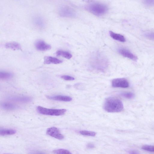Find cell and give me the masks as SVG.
Segmentation results:
<instances>
[{
    "label": "cell",
    "instance_id": "f1b7e54d",
    "mask_svg": "<svg viewBox=\"0 0 154 154\" xmlns=\"http://www.w3.org/2000/svg\"><path fill=\"white\" fill-rule=\"evenodd\" d=\"M3 154H9V153H4Z\"/></svg>",
    "mask_w": 154,
    "mask_h": 154
},
{
    "label": "cell",
    "instance_id": "cb8c5ba5",
    "mask_svg": "<svg viewBox=\"0 0 154 154\" xmlns=\"http://www.w3.org/2000/svg\"><path fill=\"white\" fill-rule=\"evenodd\" d=\"M145 5L148 6H154V0H147L144 1Z\"/></svg>",
    "mask_w": 154,
    "mask_h": 154
},
{
    "label": "cell",
    "instance_id": "8fae6325",
    "mask_svg": "<svg viewBox=\"0 0 154 154\" xmlns=\"http://www.w3.org/2000/svg\"><path fill=\"white\" fill-rule=\"evenodd\" d=\"M47 97L50 100L65 102H69L72 100V98L69 96L61 95L47 96Z\"/></svg>",
    "mask_w": 154,
    "mask_h": 154
},
{
    "label": "cell",
    "instance_id": "ba28073f",
    "mask_svg": "<svg viewBox=\"0 0 154 154\" xmlns=\"http://www.w3.org/2000/svg\"><path fill=\"white\" fill-rule=\"evenodd\" d=\"M119 53L122 56L131 59L134 61H137V57L129 50L124 48H121L119 50Z\"/></svg>",
    "mask_w": 154,
    "mask_h": 154
},
{
    "label": "cell",
    "instance_id": "83f0119b",
    "mask_svg": "<svg viewBox=\"0 0 154 154\" xmlns=\"http://www.w3.org/2000/svg\"><path fill=\"white\" fill-rule=\"evenodd\" d=\"M87 146L89 148H92L94 147V146L93 144L90 143L87 145Z\"/></svg>",
    "mask_w": 154,
    "mask_h": 154
},
{
    "label": "cell",
    "instance_id": "2e32d148",
    "mask_svg": "<svg viewBox=\"0 0 154 154\" xmlns=\"http://www.w3.org/2000/svg\"><path fill=\"white\" fill-rule=\"evenodd\" d=\"M15 130L12 129H1L0 134L2 136L11 135L16 133Z\"/></svg>",
    "mask_w": 154,
    "mask_h": 154
},
{
    "label": "cell",
    "instance_id": "d4e9b609",
    "mask_svg": "<svg viewBox=\"0 0 154 154\" xmlns=\"http://www.w3.org/2000/svg\"><path fill=\"white\" fill-rule=\"evenodd\" d=\"M61 78L66 80H73L75 79L74 77L68 75H62Z\"/></svg>",
    "mask_w": 154,
    "mask_h": 154
},
{
    "label": "cell",
    "instance_id": "e0dca14e",
    "mask_svg": "<svg viewBox=\"0 0 154 154\" xmlns=\"http://www.w3.org/2000/svg\"><path fill=\"white\" fill-rule=\"evenodd\" d=\"M57 56H62L66 59H69L72 57V55L69 52L62 50H58L56 52Z\"/></svg>",
    "mask_w": 154,
    "mask_h": 154
},
{
    "label": "cell",
    "instance_id": "9c48e42d",
    "mask_svg": "<svg viewBox=\"0 0 154 154\" xmlns=\"http://www.w3.org/2000/svg\"><path fill=\"white\" fill-rule=\"evenodd\" d=\"M10 100L20 103H26L30 102L31 98L26 96H13L9 97Z\"/></svg>",
    "mask_w": 154,
    "mask_h": 154
},
{
    "label": "cell",
    "instance_id": "44dd1931",
    "mask_svg": "<svg viewBox=\"0 0 154 154\" xmlns=\"http://www.w3.org/2000/svg\"><path fill=\"white\" fill-rule=\"evenodd\" d=\"M142 149L145 151L154 152V146L149 145H145L143 146L142 147Z\"/></svg>",
    "mask_w": 154,
    "mask_h": 154
},
{
    "label": "cell",
    "instance_id": "30bf717a",
    "mask_svg": "<svg viewBox=\"0 0 154 154\" xmlns=\"http://www.w3.org/2000/svg\"><path fill=\"white\" fill-rule=\"evenodd\" d=\"M32 22L34 25L39 28H43L45 26V21L40 16H35L33 17Z\"/></svg>",
    "mask_w": 154,
    "mask_h": 154
},
{
    "label": "cell",
    "instance_id": "7a4b0ae2",
    "mask_svg": "<svg viewBox=\"0 0 154 154\" xmlns=\"http://www.w3.org/2000/svg\"><path fill=\"white\" fill-rule=\"evenodd\" d=\"M88 11L97 16L105 14L108 8L105 5L100 3L94 2L88 4L85 7Z\"/></svg>",
    "mask_w": 154,
    "mask_h": 154
},
{
    "label": "cell",
    "instance_id": "6da1fadb",
    "mask_svg": "<svg viewBox=\"0 0 154 154\" xmlns=\"http://www.w3.org/2000/svg\"><path fill=\"white\" fill-rule=\"evenodd\" d=\"M103 107L108 112H117L123 110V105L122 102L118 98L115 97H110L105 100Z\"/></svg>",
    "mask_w": 154,
    "mask_h": 154
},
{
    "label": "cell",
    "instance_id": "603a6c76",
    "mask_svg": "<svg viewBox=\"0 0 154 154\" xmlns=\"http://www.w3.org/2000/svg\"><path fill=\"white\" fill-rule=\"evenodd\" d=\"M145 36L150 39L154 40V32H148L144 34Z\"/></svg>",
    "mask_w": 154,
    "mask_h": 154
},
{
    "label": "cell",
    "instance_id": "5bb4252c",
    "mask_svg": "<svg viewBox=\"0 0 154 154\" xmlns=\"http://www.w3.org/2000/svg\"><path fill=\"white\" fill-rule=\"evenodd\" d=\"M109 33L110 35L113 39L122 42H125V38L122 35L115 33L111 31H110Z\"/></svg>",
    "mask_w": 154,
    "mask_h": 154
},
{
    "label": "cell",
    "instance_id": "4316f807",
    "mask_svg": "<svg viewBox=\"0 0 154 154\" xmlns=\"http://www.w3.org/2000/svg\"><path fill=\"white\" fill-rule=\"evenodd\" d=\"M128 153L129 154H140L138 151L134 150H129Z\"/></svg>",
    "mask_w": 154,
    "mask_h": 154
},
{
    "label": "cell",
    "instance_id": "277c9868",
    "mask_svg": "<svg viewBox=\"0 0 154 154\" xmlns=\"http://www.w3.org/2000/svg\"><path fill=\"white\" fill-rule=\"evenodd\" d=\"M59 15L63 17H73L75 16L74 10L69 6L66 5H61L58 10Z\"/></svg>",
    "mask_w": 154,
    "mask_h": 154
},
{
    "label": "cell",
    "instance_id": "7402d4cb",
    "mask_svg": "<svg viewBox=\"0 0 154 154\" xmlns=\"http://www.w3.org/2000/svg\"><path fill=\"white\" fill-rule=\"evenodd\" d=\"M122 97L128 99H131L134 97V94L132 92H122L120 94Z\"/></svg>",
    "mask_w": 154,
    "mask_h": 154
},
{
    "label": "cell",
    "instance_id": "3957f363",
    "mask_svg": "<svg viewBox=\"0 0 154 154\" xmlns=\"http://www.w3.org/2000/svg\"><path fill=\"white\" fill-rule=\"evenodd\" d=\"M37 109L40 114L51 116H61L63 115L66 111L65 109H50L39 106L37 107Z\"/></svg>",
    "mask_w": 154,
    "mask_h": 154
},
{
    "label": "cell",
    "instance_id": "9a60e30c",
    "mask_svg": "<svg viewBox=\"0 0 154 154\" xmlns=\"http://www.w3.org/2000/svg\"><path fill=\"white\" fill-rule=\"evenodd\" d=\"M1 106L3 109L8 110H14L17 108L16 105L8 102L2 103L1 104Z\"/></svg>",
    "mask_w": 154,
    "mask_h": 154
},
{
    "label": "cell",
    "instance_id": "ffe728a7",
    "mask_svg": "<svg viewBox=\"0 0 154 154\" xmlns=\"http://www.w3.org/2000/svg\"><path fill=\"white\" fill-rule=\"evenodd\" d=\"M79 133L82 135L92 137L95 136L96 134L95 132L85 130L81 131Z\"/></svg>",
    "mask_w": 154,
    "mask_h": 154
},
{
    "label": "cell",
    "instance_id": "ac0fdd59",
    "mask_svg": "<svg viewBox=\"0 0 154 154\" xmlns=\"http://www.w3.org/2000/svg\"><path fill=\"white\" fill-rule=\"evenodd\" d=\"M13 74L9 72H0V78L2 79H8L12 77Z\"/></svg>",
    "mask_w": 154,
    "mask_h": 154
},
{
    "label": "cell",
    "instance_id": "4fadbf2b",
    "mask_svg": "<svg viewBox=\"0 0 154 154\" xmlns=\"http://www.w3.org/2000/svg\"><path fill=\"white\" fill-rule=\"evenodd\" d=\"M6 48L13 50H20L21 47L20 45L18 43L12 42L6 43L5 45Z\"/></svg>",
    "mask_w": 154,
    "mask_h": 154
},
{
    "label": "cell",
    "instance_id": "52a82bcc",
    "mask_svg": "<svg viewBox=\"0 0 154 154\" xmlns=\"http://www.w3.org/2000/svg\"><path fill=\"white\" fill-rule=\"evenodd\" d=\"M35 46L37 50L40 51L49 50L51 48L50 45L41 40L36 41L35 43Z\"/></svg>",
    "mask_w": 154,
    "mask_h": 154
},
{
    "label": "cell",
    "instance_id": "d6986e66",
    "mask_svg": "<svg viewBox=\"0 0 154 154\" xmlns=\"http://www.w3.org/2000/svg\"><path fill=\"white\" fill-rule=\"evenodd\" d=\"M53 152L55 154H72L69 150L62 149L54 150Z\"/></svg>",
    "mask_w": 154,
    "mask_h": 154
},
{
    "label": "cell",
    "instance_id": "484cf974",
    "mask_svg": "<svg viewBox=\"0 0 154 154\" xmlns=\"http://www.w3.org/2000/svg\"><path fill=\"white\" fill-rule=\"evenodd\" d=\"M30 154H47L45 152L38 150L33 151L30 152Z\"/></svg>",
    "mask_w": 154,
    "mask_h": 154
},
{
    "label": "cell",
    "instance_id": "5b68a950",
    "mask_svg": "<svg viewBox=\"0 0 154 154\" xmlns=\"http://www.w3.org/2000/svg\"><path fill=\"white\" fill-rule=\"evenodd\" d=\"M46 134L57 139L62 140L64 138V136L60 133L59 129L55 127H51L48 128Z\"/></svg>",
    "mask_w": 154,
    "mask_h": 154
},
{
    "label": "cell",
    "instance_id": "8992f818",
    "mask_svg": "<svg viewBox=\"0 0 154 154\" xmlns=\"http://www.w3.org/2000/svg\"><path fill=\"white\" fill-rule=\"evenodd\" d=\"M112 86L114 87L127 88L129 86L128 80L124 78L114 79L112 80Z\"/></svg>",
    "mask_w": 154,
    "mask_h": 154
},
{
    "label": "cell",
    "instance_id": "7c38bea8",
    "mask_svg": "<svg viewBox=\"0 0 154 154\" xmlns=\"http://www.w3.org/2000/svg\"><path fill=\"white\" fill-rule=\"evenodd\" d=\"M63 61L55 57L50 56H45L44 59V63L45 64H58L62 63Z\"/></svg>",
    "mask_w": 154,
    "mask_h": 154
}]
</instances>
